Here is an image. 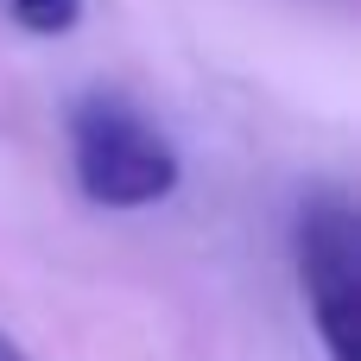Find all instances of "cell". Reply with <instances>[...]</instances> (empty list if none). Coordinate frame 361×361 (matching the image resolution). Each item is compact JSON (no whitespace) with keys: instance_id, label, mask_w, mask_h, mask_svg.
<instances>
[{"instance_id":"cell-1","label":"cell","mask_w":361,"mask_h":361,"mask_svg":"<svg viewBox=\"0 0 361 361\" xmlns=\"http://www.w3.org/2000/svg\"><path fill=\"white\" fill-rule=\"evenodd\" d=\"M70 165L89 203L102 209H146L178 190V152L152 127L146 108H133L114 89H89L70 102Z\"/></svg>"},{"instance_id":"cell-3","label":"cell","mask_w":361,"mask_h":361,"mask_svg":"<svg viewBox=\"0 0 361 361\" xmlns=\"http://www.w3.org/2000/svg\"><path fill=\"white\" fill-rule=\"evenodd\" d=\"M6 13H13L25 32L57 38V32H70V25L82 19V0H6Z\"/></svg>"},{"instance_id":"cell-4","label":"cell","mask_w":361,"mask_h":361,"mask_svg":"<svg viewBox=\"0 0 361 361\" xmlns=\"http://www.w3.org/2000/svg\"><path fill=\"white\" fill-rule=\"evenodd\" d=\"M0 361H25V349H19L13 336H0Z\"/></svg>"},{"instance_id":"cell-2","label":"cell","mask_w":361,"mask_h":361,"mask_svg":"<svg viewBox=\"0 0 361 361\" xmlns=\"http://www.w3.org/2000/svg\"><path fill=\"white\" fill-rule=\"evenodd\" d=\"M298 286L311 305V330L330 361H349V330L361 305V222L343 190H311L298 209Z\"/></svg>"}]
</instances>
